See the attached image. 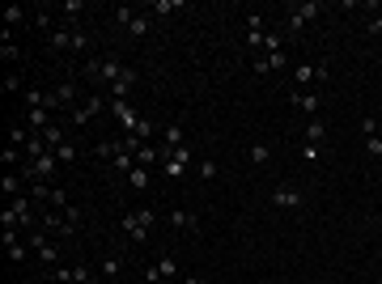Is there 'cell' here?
<instances>
[{
    "mask_svg": "<svg viewBox=\"0 0 382 284\" xmlns=\"http://www.w3.org/2000/svg\"><path fill=\"white\" fill-rule=\"evenodd\" d=\"M25 242H30V250L43 259V267H60V246L47 238V229H25Z\"/></svg>",
    "mask_w": 382,
    "mask_h": 284,
    "instance_id": "obj_6",
    "label": "cell"
},
{
    "mask_svg": "<svg viewBox=\"0 0 382 284\" xmlns=\"http://www.w3.org/2000/svg\"><path fill=\"white\" fill-rule=\"evenodd\" d=\"M301 162H323V149H315V144H301Z\"/></svg>",
    "mask_w": 382,
    "mask_h": 284,
    "instance_id": "obj_39",
    "label": "cell"
},
{
    "mask_svg": "<svg viewBox=\"0 0 382 284\" xmlns=\"http://www.w3.org/2000/svg\"><path fill=\"white\" fill-rule=\"evenodd\" d=\"M39 136H43V144H47L51 153H56L60 144H68V132H64V127H60V123H51V127H47V132H39Z\"/></svg>",
    "mask_w": 382,
    "mask_h": 284,
    "instance_id": "obj_18",
    "label": "cell"
},
{
    "mask_svg": "<svg viewBox=\"0 0 382 284\" xmlns=\"http://www.w3.org/2000/svg\"><path fill=\"white\" fill-rule=\"evenodd\" d=\"M56 157H60V166H68V162H76V157H81V149H76V144L68 140V144H60V149H56Z\"/></svg>",
    "mask_w": 382,
    "mask_h": 284,
    "instance_id": "obj_31",
    "label": "cell"
},
{
    "mask_svg": "<svg viewBox=\"0 0 382 284\" xmlns=\"http://www.w3.org/2000/svg\"><path fill=\"white\" fill-rule=\"evenodd\" d=\"M72 30H76V25H60V30H51L47 34V47L51 51H72Z\"/></svg>",
    "mask_w": 382,
    "mask_h": 284,
    "instance_id": "obj_16",
    "label": "cell"
},
{
    "mask_svg": "<svg viewBox=\"0 0 382 284\" xmlns=\"http://www.w3.org/2000/svg\"><path fill=\"white\" fill-rule=\"evenodd\" d=\"M272 204L280 212H297V208H306V191L297 187V183H280L276 191H272Z\"/></svg>",
    "mask_w": 382,
    "mask_h": 284,
    "instance_id": "obj_7",
    "label": "cell"
},
{
    "mask_svg": "<svg viewBox=\"0 0 382 284\" xmlns=\"http://www.w3.org/2000/svg\"><path fill=\"white\" fill-rule=\"evenodd\" d=\"M119 149H123V140H102V144H94V157H98V162H107V166H111V162H115V153H119Z\"/></svg>",
    "mask_w": 382,
    "mask_h": 284,
    "instance_id": "obj_21",
    "label": "cell"
},
{
    "mask_svg": "<svg viewBox=\"0 0 382 284\" xmlns=\"http://www.w3.org/2000/svg\"><path fill=\"white\" fill-rule=\"evenodd\" d=\"M158 136H162V149H183V144H187V132H183L178 123H166Z\"/></svg>",
    "mask_w": 382,
    "mask_h": 284,
    "instance_id": "obj_14",
    "label": "cell"
},
{
    "mask_svg": "<svg viewBox=\"0 0 382 284\" xmlns=\"http://www.w3.org/2000/svg\"><path fill=\"white\" fill-rule=\"evenodd\" d=\"M60 13H64L68 25H76V17L85 13V0H60Z\"/></svg>",
    "mask_w": 382,
    "mask_h": 284,
    "instance_id": "obj_22",
    "label": "cell"
},
{
    "mask_svg": "<svg viewBox=\"0 0 382 284\" xmlns=\"http://www.w3.org/2000/svg\"><path fill=\"white\" fill-rule=\"evenodd\" d=\"M145 284H166V276H162V267H158V263H149V267H145Z\"/></svg>",
    "mask_w": 382,
    "mask_h": 284,
    "instance_id": "obj_37",
    "label": "cell"
},
{
    "mask_svg": "<svg viewBox=\"0 0 382 284\" xmlns=\"http://www.w3.org/2000/svg\"><path fill=\"white\" fill-rule=\"evenodd\" d=\"M47 280L51 284H72V267H64V263L60 267H47Z\"/></svg>",
    "mask_w": 382,
    "mask_h": 284,
    "instance_id": "obj_30",
    "label": "cell"
},
{
    "mask_svg": "<svg viewBox=\"0 0 382 284\" xmlns=\"http://www.w3.org/2000/svg\"><path fill=\"white\" fill-rule=\"evenodd\" d=\"M0 60H5V64H13V60H21V47H17L13 39H0Z\"/></svg>",
    "mask_w": 382,
    "mask_h": 284,
    "instance_id": "obj_26",
    "label": "cell"
},
{
    "mask_svg": "<svg viewBox=\"0 0 382 284\" xmlns=\"http://www.w3.org/2000/svg\"><path fill=\"white\" fill-rule=\"evenodd\" d=\"M246 30H264V13H246Z\"/></svg>",
    "mask_w": 382,
    "mask_h": 284,
    "instance_id": "obj_42",
    "label": "cell"
},
{
    "mask_svg": "<svg viewBox=\"0 0 382 284\" xmlns=\"http://www.w3.org/2000/svg\"><path fill=\"white\" fill-rule=\"evenodd\" d=\"M183 284H204V280L200 276H183Z\"/></svg>",
    "mask_w": 382,
    "mask_h": 284,
    "instance_id": "obj_44",
    "label": "cell"
},
{
    "mask_svg": "<svg viewBox=\"0 0 382 284\" xmlns=\"http://www.w3.org/2000/svg\"><path fill=\"white\" fill-rule=\"evenodd\" d=\"M195 170V149L183 144V149H162V174L170 183H183V178Z\"/></svg>",
    "mask_w": 382,
    "mask_h": 284,
    "instance_id": "obj_2",
    "label": "cell"
},
{
    "mask_svg": "<svg viewBox=\"0 0 382 284\" xmlns=\"http://www.w3.org/2000/svg\"><path fill=\"white\" fill-rule=\"evenodd\" d=\"M158 267H162V276H166V280H178V263L170 259V254H162V259H158Z\"/></svg>",
    "mask_w": 382,
    "mask_h": 284,
    "instance_id": "obj_34",
    "label": "cell"
},
{
    "mask_svg": "<svg viewBox=\"0 0 382 284\" xmlns=\"http://www.w3.org/2000/svg\"><path fill=\"white\" fill-rule=\"evenodd\" d=\"M72 284H94V267L89 263H76L72 267Z\"/></svg>",
    "mask_w": 382,
    "mask_h": 284,
    "instance_id": "obj_32",
    "label": "cell"
},
{
    "mask_svg": "<svg viewBox=\"0 0 382 284\" xmlns=\"http://www.w3.org/2000/svg\"><path fill=\"white\" fill-rule=\"evenodd\" d=\"M289 102H293L297 111H306V115H319V111H323L319 89H289Z\"/></svg>",
    "mask_w": 382,
    "mask_h": 284,
    "instance_id": "obj_10",
    "label": "cell"
},
{
    "mask_svg": "<svg viewBox=\"0 0 382 284\" xmlns=\"http://www.w3.org/2000/svg\"><path fill=\"white\" fill-rule=\"evenodd\" d=\"M361 136H378V119L374 115H361Z\"/></svg>",
    "mask_w": 382,
    "mask_h": 284,
    "instance_id": "obj_40",
    "label": "cell"
},
{
    "mask_svg": "<svg viewBox=\"0 0 382 284\" xmlns=\"http://www.w3.org/2000/svg\"><path fill=\"white\" fill-rule=\"evenodd\" d=\"M365 157H382V136H365Z\"/></svg>",
    "mask_w": 382,
    "mask_h": 284,
    "instance_id": "obj_38",
    "label": "cell"
},
{
    "mask_svg": "<svg viewBox=\"0 0 382 284\" xmlns=\"http://www.w3.org/2000/svg\"><path fill=\"white\" fill-rule=\"evenodd\" d=\"M107 111L119 119V127H123V132H136V127H140V119H145V115H140V111H136L127 98H111V107H107Z\"/></svg>",
    "mask_w": 382,
    "mask_h": 284,
    "instance_id": "obj_8",
    "label": "cell"
},
{
    "mask_svg": "<svg viewBox=\"0 0 382 284\" xmlns=\"http://www.w3.org/2000/svg\"><path fill=\"white\" fill-rule=\"evenodd\" d=\"M107 107H111V98L94 89V94H85V98H81V102H76V107L68 111V123H72V127H85V123H94L102 111H107Z\"/></svg>",
    "mask_w": 382,
    "mask_h": 284,
    "instance_id": "obj_5",
    "label": "cell"
},
{
    "mask_svg": "<svg viewBox=\"0 0 382 284\" xmlns=\"http://www.w3.org/2000/svg\"><path fill=\"white\" fill-rule=\"evenodd\" d=\"M119 225H123V234L132 238V242H145L153 234V225H158V212H153V208H127L119 217Z\"/></svg>",
    "mask_w": 382,
    "mask_h": 284,
    "instance_id": "obj_4",
    "label": "cell"
},
{
    "mask_svg": "<svg viewBox=\"0 0 382 284\" xmlns=\"http://www.w3.org/2000/svg\"><path fill=\"white\" fill-rule=\"evenodd\" d=\"M111 284H127V280H111Z\"/></svg>",
    "mask_w": 382,
    "mask_h": 284,
    "instance_id": "obj_45",
    "label": "cell"
},
{
    "mask_svg": "<svg viewBox=\"0 0 382 284\" xmlns=\"http://www.w3.org/2000/svg\"><path fill=\"white\" fill-rule=\"evenodd\" d=\"M34 25H39L43 34H51V13H47V9H39V13H34Z\"/></svg>",
    "mask_w": 382,
    "mask_h": 284,
    "instance_id": "obj_41",
    "label": "cell"
},
{
    "mask_svg": "<svg viewBox=\"0 0 382 284\" xmlns=\"http://www.w3.org/2000/svg\"><path fill=\"white\" fill-rule=\"evenodd\" d=\"M166 225L174 229V234H200V221H195L187 208H174V212L166 217Z\"/></svg>",
    "mask_w": 382,
    "mask_h": 284,
    "instance_id": "obj_11",
    "label": "cell"
},
{
    "mask_svg": "<svg viewBox=\"0 0 382 284\" xmlns=\"http://www.w3.org/2000/svg\"><path fill=\"white\" fill-rule=\"evenodd\" d=\"M0 242H5V254H9L13 263H21L25 254H30V242H25L21 229H0Z\"/></svg>",
    "mask_w": 382,
    "mask_h": 284,
    "instance_id": "obj_9",
    "label": "cell"
},
{
    "mask_svg": "<svg viewBox=\"0 0 382 284\" xmlns=\"http://www.w3.org/2000/svg\"><path fill=\"white\" fill-rule=\"evenodd\" d=\"M81 76L89 85H136V68H127L119 56H102V60H89L85 68H81Z\"/></svg>",
    "mask_w": 382,
    "mask_h": 284,
    "instance_id": "obj_1",
    "label": "cell"
},
{
    "mask_svg": "<svg viewBox=\"0 0 382 284\" xmlns=\"http://www.w3.org/2000/svg\"><path fill=\"white\" fill-rule=\"evenodd\" d=\"M187 5H183V0H153V5H149V13H158V17H174V13H183Z\"/></svg>",
    "mask_w": 382,
    "mask_h": 284,
    "instance_id": "obj_20",
    "label": "cell"
},
{
    "mask_svg": "<svg viewBox=\"0 0 382 284\" xmlns=\"http://www.w3.org/2000/svg\"><path fill=\"white\" fill-rule=\"evenodd\" d=\"M136 13H140V9H132V5H115V21H119V25H132Z\"/></svg>",
    "mask_w": 382,
    "mask_h": 284,
    "instance_id": "obj_33",
    "label": "cell"
},
{
    "mask_svg": "<svg viewBox=\"0 0 382 284\" xmlns=\"http://www.w3.org/2000/svg\"><path fill=\"white\" fill-rule=\"evenodd\" d=\"M21 81H25V76H17V72H9V76H5V85H0V89H5V94H17V89H25Z\"/></svg>",
    "mask_w": 382,
    "mask_h": 284,
    "instance_id": "obj_36",
    "label": "cell"
},
{
    "mask_svg": "<svg viewBox=\"0 0 382 284\" xmlns=\"http://www.w3.org/2000/svg\"><path fill=\"white\" fill-rule=\"evenodd\" d=\"M76 94H81V89H76V81H60V85H56V102H60L64 115L76 107Z\"/></svg>",
    "mask_w": 382,
    "mask_h": 284,
    "instance_id": "obj_12",
    "label": "cell"
},
{
    "mask_svg": "<svg viewBox=\"0 0 382 284\" xmlns=\"http://www.w3.org/2000/svg\"><path fill=\"white\" fill-rule=\"evenodd\" d=\"M149 183H153V178H149V170H145V166H136L132 174H127V187H136V191H145Z\"/></svg>",
    "mask_w": 382,
    "mask_h": 284,
    "instance_id": "obj_27",
    "label": "cell"
},
{
    "mask_svg": "<svg viewBox=\"0 0 382 284\" xmlns=\"http://www.w3.org/2000/svg\"><path fill=\"white\" fill-rule=\"evenodd\" d=\"M365 30H370V34H382V13H374V17L365 21Z\"/></svg>",
    "mask_w": 382,
    "mask_h": 284,
    "instance_id": "obj_43",
    "label": "cell"
},
{
    "mask_svg": "<svg viewBox=\"0 0 382 284\" xmlns=\"http://www.w3.org/2000/svg\"><path fill=\"white\" fill-rule=\"evenodd\" d=\"M30 136H34V132H30V127H21V123L9 127V144H13V149H25V140H30Z\"/></svg>",
    "mask_w": 382,
    "mask_h": 284,
    "instance_id": "obj_28",
    "label": "cell"
},
{
    "mask_svg": "<svg viewBox=\"0 0 382 284\" xmlns=\"http://www.w3.org/2000/svg\"><path fill=\"white\" fill-rule=\"evenodd\" d=\"M98 272L107 276V284H111V280H123V259H119V254H102V259H98Z\"/></svg>",
    "mask_w": 382,
    "mask_h": 284,
    "instance_id": "obj_15",
    "label": "cell"
},
{
    "mask_svg": "<svg viewBox=\"0 0 382 284\" xmlns=\"http://www.w3.org/2000/svg\"><path fill=\"white\" fill-rule=\"evenodd\" d=\"M217 174H221V166H217L213 157H200V162H195V178H204V183H213Z\"/></svg>",
    "mask_w": 382,
    "mask_h": 284,
    "instance_id": "obj_23",
    "label": "cell"
},
{
    "mask_svg": "<svg viewBox=\"0 0 382 284\" xmlns=\"http://www.w3.org/2000/svg\"><path fill=\"white\" fill-rule=\"evenodd\" d=\"M306 144H315V149H327V123L315 115L310 123H306Z\"/></svg>",
    "mask_w": 382,
    "mask_h": 284,
    "instance_id": "obj_13",
    "label": "cell"
},
{
    "mask_svg": "<svg viewBox=\"0 0 382 284\" xmlns=\"http://www.w3.org/2000/svg\"><path fill=\"white\" fill-rule=\"evenodd\" d=\"M21 183H25V178H21V174H5V178H0V191H5V199H13V195H21Z\"/></svg>",
    "mask_w": 382,
    "mask_h": 284,
    "instance_id": "obj_24",
    "label": "cell"
},
{
    "mask_svg": "<svg viewBox=\"0 0 382 284\" xmlns=\"http://www.w3.org/2000/svg\"><path fill=\"white\" fill-rule=\"evenodd\" d=\"M25 21V5H9L5 9V30H13V25H21Z\"/></svg>",
    "mask_w": 382,
    "mask_h": 284,
    "instance_id": "obj_29",
    "label": "cell"
},
{
    "mask_svg": "<svg viewBox=\"0 0 382 284\" xmlns=\"http://www.w3.org/2000/svg\"><path fill=\"white\" fill-rule=\"evenodd\" d=\"M149 30H153V13H149V9H140V13L132 17V25H127V34H136V39H145Z\"/></svg>",
    "mask_w": 382,
    "mask_h": 284,
    "instance_id": "obj_19",
    "label": "cell"
},
{
    "mask_svg": "<svg viewBox=\"0 0 382 284\" xmlns=\"http://www.w3.org/2000/svg\"><path fill=\"white\" fill-rule=\"evenodd\" d=\"M246 157H251V166H255V170H264V166L272 162V144H264V140H259V144H251V149H246Z\"/></svg>",
    "mask_w": 382,
    "mask_h": 284,
    "instance_id": "obj_17",
    "label": "cell"
},
{
    "mask_svg": "<svg viewBox=\"0 0 382 284\" xmlns=\"http://www.w3.org/2000/svg\"><path fill=\"white\" fill-rule=\"evenodd\" d=\"M72 51H89V34L81 30V25L72 30Z\"/></svg>",
    "mask_w": 382,
    "mask_h": 284,
    "instance_id": "obj_35",
    "label": "cell"
},
{
    "mask_svg": "<svg viewBox=\"0 0 382 284\" xmlns=\"http://www.w3.org/2000/svg\"><path fill=\"white\" fill-rule=\"evenodd\" d=\"M319 17H323V5H319V0H297V5L285 9V34L297 39L306 25H315Z\"/></svg>",
    "mask_w": 382,
    "mask_h": 284,
    "instance_id": "obj_3",
    "label": "cell"
},
{
    "mask_svg": "<svg viewBox=\"0 0 382 284\" xmlns=\"http://www.w3.org/2000/svg\"><path fill=\"white\" fill-rule=\"evenodd\" d=\"M264 64H268V72H285L289 68V51H272V56H264Z\"/></svg>",
    "mask_w": 382,
    "mask_h": 284,
    "instance_id": "obj_25",
    "label": "cell"
}]
</instances>
